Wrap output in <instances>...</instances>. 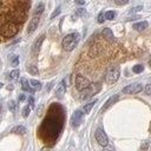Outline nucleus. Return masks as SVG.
<instances>
[{"instance_id": "obj_10", "label": "nucleus", "mask_w": 151, "mask_h": 151, "mask_svg": "<svg viewBox=\"0 0 151 151\" xmlns=\"http://www.w3.org/2000/svg\"><path fill=\"white\" fill-rule=\"evenodd\" d=\"M38 24H39V17H34V18L31 20L29 25H28L27 32H28V33H32V32H34V29L38 27Z\"/></svg>"}, {"instance_id": "obj_30", "label": "nucleus", "mask_w": 151, "mask_h": 151, "mask_svg": "<svg viewBox=\"0 0 151 151\" xmlns=\"http://www.w3.org/2000/svg\"><path fill=\"white\" fill-rule=\"evenodd\" d=\"M144 92L149 96H151V84H147L145 87H144Z\"/></svg>"}, {"instance_id": "obj_31", "label": "nucleus", "mask_w": 151, "mask_h": 151, "mask_svg": "<svg viewBox=\"0 0 151 151\" xmlns=\"http://www.w3.org/2000/svg\"><path fill=\"white\" fill-rule=\"evenodd\" d=\"M8 107H9V110H11L12 112H14V111H15V103H14L13 100H11V101L8 103Z\"/></svg>"}, {"instance_id": "obj_1", "label": "nucleus", "mask_w": 151, "mask_h": 151, "mask_svg": "<svg viewBox=\"0 0 151 151\" xmlns=\"http://www.w3.org/2000/svg\"><path fill=\"white\" fill-rule=\"evenodd\" d=\"M31 0H0V42L12 39L22 28Z\"/></svg>"}, {"instance_id": "obj_28", "label": "nucleus", "mask_w": 151, "mask_h": 151, "mask_svg": "<svg viewBox=\"0 0 151 151\" xmlns=\"http://www.w3.org/2000/svg\"><path fill=\"white\" fill-rule=\"evenodd\" d=\"M147 147H149V140H145V142L142 144V146H140V151H146Z\"/></svg>"}, {"instance_id": "obj_12", "label": "nucleus", "mask_w": 151, "mask_h": 151, "mask_svg": "<svg viewBox=\"0 0 151 151\" xmlns=\"http://www.w3.org/2000/svg\"><path fill=\"white\" fill-rule=\"evenodd\" d=\"M44 39H45V34L40 35V37H39V38L35 40V42L33 44V52H34V53L39 52V50H40V46H41V44H42Z\"/></svg>"}, {"instance_id": "obj_32", "label": "nucleus", "mask_w": 151, "mask_h": 151, "mask_svg": "<svg viewBox=\"0 0 151 151\" xmlns=\"http://www.w3.org/2000/svg\"><path fill=\"white\" fill-rule=\"evenodd\" d=\"M142 9H143V6L139 5V6H137V7H133L130 12H131V13H134V12H139V11H142Z\"/></svg>"}, {"instance_id": "obj_35", "label": "nucleus", "mask_w": 151, "mask_h": 151, "mask_svg": "<svg viewBox=\"0 0 151 151\" xmlns=\"http://www.w3.org/2000/svg\"><path fill=\"white\" fill-rule=\"evenodd\" d=\"M25 99H26V97H25V94H20V96H19V100H20V101H24Z\"/></svg>"}, {"instance_id": "obj_37", "label": "nucleus", "mask_w": 151, "mask_h": 151, "mask_svg": "<svg viewBox=\"0 0 151 151\" xmlns=\"http://www.w3.org/2000/svg\"><path fill=\"white\" fill-rule=\"evenodd\" d=\"M40 151H52V147H47V146H45V147L41 149Z\"/></svg>"}, {"instance_id": "obj_34", "label": "nucleus", "mask_w": 151, "mask_h": 151, "mask_svg": "<svg viewBox=\"0 0 151 151\" xmlns=\"http://www.w3.org/2000/svg\"><path fill=\"white\" fill-rule=\"evenodd\" d=\"M28 103H29V105H28V106H29L31 109H32V107H34V99H33V97H29V98H28Z\"/></svg>"}, {"instance_id": "obj_38", "label": "nucleus", "mask_w": 151, "mask_h": 151, "mask_svg": "<svg viewBox=\"0 0 151 151\" xmlns=\"http://www.w3.org/2000/svg\"><path fill=\"white\" fill-rule=\"evenodd\" d=\"M76 2H77L78 5H84V4H85V1H84V0H76Z\"/></svg>"}, {"instance_id": "obj_5", "label": "nucleus", "mask_w": 151, "mask_h": 151, "mask_svg": "<svg viewBox=\"0 0 151 151\" xmlns=\"http://www.w3.org/2000/svg\"><path fill=\"white\" fill-rule=\"evenodd\" d=\"M119 74H120V70L119 67H112L107 71L106 76H105V80L109 83V84H113L118 80L119 78Z\"/></svg>"}, {"instance_id": "obj_2", "label": "nucleus", "mask_w": 151, "mask_h": 151, "mask_svg": "<svg viewBox=\"0 0 151 151\" xmlns=\"http://www.w3.org/2000/svg\"><path fill=\"white\" fill-rule=\"evenodd\" d=\"M64 110L59 104H52L48 112L42 120L38 134L39 138L46 144H53L59 137L64 126Z\"/></svg>"}, {"instance_id": "obj_3", "label": "nucleus", "mask_w": 151, "mask_h": 151, "mask_svg": "<svg viewBox=\"0 0 151 151\" xmlns=\"http://www.w3.org/2000/svg\"><path fill=\"white\" fill-rule=\"evenodd\" d=\"M78 41H79V34L78 33H71L63 39V48L65 51H72L77 46Z\"/></svg>"}, {"instance_id": "obj_15", "label": "nucleus", "mask_w": 151, "mask_h": 151, "mask_svg": "<svg viewBox=\"0 0 151 151\" xmlns=\"http://www.w3.org/2000/svg\"><path fill=\"white\" fill-rule=\"evenodd\" d=\"M12 133H15V134H25L26 133V127L22 126V125H17L14 126L12 130H11Z\"/></svg>"}, {"instance_id": "obj_21", "label": "nucleus", "mask_w": 151, "mask_h": 151, "mask_svg": "<svg viewBox=\"0 0 151 151\" xmlns=\"http://www.w3.org/2000/svg\"><path fill=\"white\" fill-rule=\"evenodd\" d=\"M132 71H133L134 73H142V72L144 71V66H143L142 64H137V65H134V66L132 67Z\"/></svg>"}, {"instance_id": "obj_6", "label": "nucleus", "mask_w": 151, "mask_h": 151, "mask_svg": "<svg viewBox=\"0 0 151 151\" xmlns=\"http://www.w3.org/2000/svg\"><path fill=\"white\" fill-rule=\"evenodd\" d=\"M142 91H143V86L139 83L130 84V85H127V86H125L123 88V92L126 93V94H136V93H139Z\"/></svg>"}, {"instance_id": "obj_7", "label": "nucleus", "mask_w": 151, "mask_h": 151, "mask_svg": "<svg viewBox=\"0 0 151 151\" xmlns=\"http://www.w3.org/2000/svg\"><path fill=\"white\" fill-rule=\"evenodd\" d=\"M90 86V81L87 78H85L81 74H78L76 78V87L78 91H84L85 88H87Z\"/></svg>"}, {"instance_id": "obj_41", "label": "nucleus", "mask_w": 151, "mask_h": 151, "mask_svg": "<svg viewBox=\"0 0 151 151\" xmlns=\"http://www.w3.org/2000/svg\"><path fill=\"white\" fill-rule=\"evenodd\" d=\"M1 87H2V84H1V83H0V88H1Z\"/></svg>"}, {"instance_id": "obj_13", "label": "nucleus", "mask_w": 151, "mask_h": 151, "mask_svg": "<svg viewBox=\"0 0 151 151\" xmlns=\"http://www.w3.org/2000/svg\"><path fill=\"white\" fill-rule=\"evenodd\" d=\"M146 27H147V22H146V21H139V22L133 24V29H136V31H138V32L144 31Z\"/></svg>"}, {"instance_id": "obj_36", "label": "nucleus", "mask_w": 151, "mask_h": 151, "mask_svg": "<svg viewBox=\"0 0 151 151\" xmlns=\"http://www.w3.org/2000/svg\"><path fill=\"white\" fill-rule=\"evenodd\" d=\"M86 12H85V9H78L77 11V14H85Z\"/></svg>"}, {"instance_id": "obj_4", "label": "nucleus", "mask_w": 151, "mask_h": 151, "mask_svg": "<svg viewBox=\"0 0 151 151\" xmlns=\"http://www.w3.org/2000/svg\"><path fill=\"white\" fill-rule=\"evenodd\" d=\"M100 88H101V84L100 83H93V84H91L87 88H85L84 91H81L83 92L81 99H87V98L92 97L93 94H96L97 92H99Z\"/></svg>"}, {"instance_id": "obj_33", "label": "nucleus", "mask_w": 151, "mask_h": 151, "mask_svg": "<svg viewBox=\"0 0 151 151\" xmlns=\"http://www.w3.org/2000/svg\"><path fill=\"white\" fill-rule=\"evenodd\" d=\"M114 2H116L117 5H119V6H122V5L127 4V2H129V0H114Z\"/></svg>"}, {"instance_id": "obj_20", "label": "nucleus", "mask_w": 151, "mask_h": 151, "mask_svg": "<svg viewBox=\"0 0 151 151\" xmlns=\"http://www.w3.org/2000/svg\"><path fill=\"white\" fill-rule=\"evenodd\" d=\"M116 12L114 11H107L106 13H104V15H105V19H107V20H113L114 18H116Z\"/></svg>"}, {"instance_id": "obj_39", "label": "nucleus", "mask_w": 151, "mask_h": 151, "mask_svg": "<svg viewBox=\"0 0 151 151\" xmlns=\"http://www.w3.org/2000/svg\"><path fill=\"white\" fill-rule=\"evenodd\" d=\"M7 88H8V90H12V88H13V86H12V85H8V86H7Z\"/></svg>"}, {"instance_id": "obj_23", "label": "nucleus", "mask_w": 151, "mask_h": 151, "mask_svg": "<svg viewBox=\"0 0 151 151\" xmlns=\"http://www.w3.org/2000/svg\"><path fill=\"white\" fill-rule=\"evenodd\" d=\"M96 104V100H93V101H91V103H88V104H86L85 106H84V112L85 113H88L90 111H91V109L93 107V105Z\"/></svg>"}, {"instance_id": "obj_27", "label": "nucleus", "mask_w": 151, "mask_h": 151, "mask_svg": "<svg viewBox=\"0 0 151 151\" xmlns=\"http://www.w3.org/2000/svg\"><path fill=\"white\" fill-rule=\"evenodd\" d=\"M60 11H61V8H60V7L58 6V7H57V8H55V9L53 11V13L51 14V19H53V18H55V17H57V15H58V14L60 13Z\"/></svg>"}, {"instance_id": "obj_25", "label": "nucleus", "mask_w": 151, "mask_h": 151, "mask_svg": "<svg viewBox=\"0 0 151 151\" xmlns=\"http://www.w3.org/2000/svg\"><path fill=\"white\" fill-rule=\"evenodd\" d=\"M28 72L31 73V74H33V76H37L39 72H38V68L35 67V66H29L28 67Z\"/></svg>"}, {"instance_id": "obj_29", "label": "nucleus", "mask_w": 151, "mask_h": 151, "mask_svg": "<svg viewBox=\"0 0 151 151\" xmlns=\"http://www.w3.org/2000/svg\"><path fill=\"white\" fill-rule=\"evenodd\" d=\"M104 20H105V15H104V13H100V14L98 15V18H97V21H98L99 24H103Z\"/></svg>"}, {"instance_id": "obj_40", "label": "nucleus", "mask_w": 151, "mask_h": 151, "mask_svg": "<svg viewBox=\"0 0 151 151\" xmlns=\"http://www.w3.org/2000/svg\"><path fill=\"white\" fill-rule=\"evenodd\" d=\"M149 65H150V67H151V59L149 60Z\"/></svg>"}, {"instance_id": "obj_11", "label": "nucleus", "mask_w": 151, "mask_h": 151, "mask_svg": "<svg viewBox=\"0 0 151 151\" xmlns=\"http://www.w3.org/2000/svg\"><path fill=\"white\" fill-rule=\"evenodd\" d=\"M65 91H66V86H65V83H64V81H61V83L58 85L57 90H55V96H57L58 98H61V97L65 94Z\"/></svg>"}, {"instance_id": "obj_17", "label": "nucleus", "mask_w": 151, "mask_h": 151, "mask_svg": "<svg viewBox=\"0 0 151 151\" xmlns=\"http://www.w3.org/2000/svg\"><path fill=\"white\" fill-rule=\"evenodd\" d=\"M44 8H45V5H44L42 2H39V4L37 5L35 9H34V15H35V17H39V15L44 12Z\"/></svg>"}, {"instance_id": "obj_14", "label": "nucleus", "mask_w": 151, "mask_h": 151, "mask_svg": "<svg viewBox=\"0 0 151 151\" xmlns=\"http://www.w3.org/2000/svg\"><path fill=\"white\" fill-rule=\"evenodd\" d=\"M21 87L24 91H27V92H34V90L29 85V81L26 79V78H22L21 79Z\"/></svg>"}, {"instance_id": "obj_19", "label": "nucleus", "mask_w": 151, "mask_h": 151, "mask_svg": "<svg viewBox=\"0 0 151 151\" xmlns=\"http://www.w3.org/2000/svg\"><path fill=\"white\" fill-rule=\"evenodd\" d=\"M103 35L109 40H113V34H112V31L110 28H104L103 29Z\"/></svg>"}, {"instance_id": "obj_16", "label": "nucleus", "mask_w": 151, "mask_h": 151, "mask_svg": "<svg viewBox=\"0 0 151 151\" xmlns=\"http://www.w3.org/2000/svg\"><path fill=\"white\" fill-rule=\"evenodd\" d=\"M117 100H118V96H117V94H116V96H112V97H111V98H110V99H109V100H107V101L104 104V106H103L101 111H105L106 109H109V107H110V106H111L113 103H116Z\"/></svg>"}, {"instance_id": "obj_22", "label": "nucleus", "mask_w": 151, "mask_h": 151, "mask_svg": "<svg viewBox=\"0 0 151 151\" xmlns=\"http://www.w3.org/2000/svg\"><path fill=\"white\" fill-rule=\"evenodd\" d=\"M9 61H11V65L12 66H18V64H19V57L18 55H12L11 58H9Z\"/></svg>"}, {"instance_id": "obj_9", "label": "nucleus", "mask_w": 151, "mask_h": 151, "mask_svg": "<svg viewBox=\"0 0 151 151\" xmlns=\"http://www.w3.org/2000/svg\"><path fill=\"white\" fill-rule=\"evenodd\" d=\"M81 120H83V112L80 110L74 111V113L72 114V119H71L72 126L73 127H78L81 124Z\"/></svg>"}, {"instance_id": "obj_8", "label": "nucleus", "mask_w": 151, "mask_h": 151, "mask_svg": "<svg viewBox=\"0 0 151 151\" xmlns=\"http://www.w3.org/2000/svg\"><path fill=\"white\" fill-rule=\"evenodd\" d=\"M96 139H97L98 144H100L101 146H107V144H109L107 136H106V133L104 132V130L100 129V127L97 129V131H96Z\"/></svg>"}, {"instance_id": "obj_26", "label": "nucleus", "mask_w": 151, "mask_h": 151, "mask_svg": "<svg viewBox=\"0 0 151 151\" xmlns=\"http://www.w3.org/2000/svg\"><path fill=\"white\" fill-rule=\"evenodd\" d=\"M29 111H31V107L27 105V106H25L24 109H22V117H27L28 114H29Z\"/></svg>"}, {"instance_id": "obj_24", "label": "nucleus", "mask_w": 151, "mask_h": 151, "mask_svg": "<svg viewBox=\"0 0 151 151\" xmlns=\"http://www.w3.org/2000/svg\"><path fill=\"white\" fill-rule=\"evenodd\" d=\"M19 74H20V71H19V70H13V71L9 73V78H11V79H18V78H19Z\"/></svg>"}, {"instance_id": "obj_18", "label": "nucleus", "mask_w": 151, "mask_h": 151, "mask_svg": "<svg viewBox=\"0 0 151 151\" xmlns=\"http://www.w3.org/2000/svg\"><path fill=\"white\" fill-rule=\"evenodd\" d=\"M29 85H31V87H32L34 91H39V90L41 88V83L38 81V80H34V79L29 80Z\"/></svg>"}]
</instances>
